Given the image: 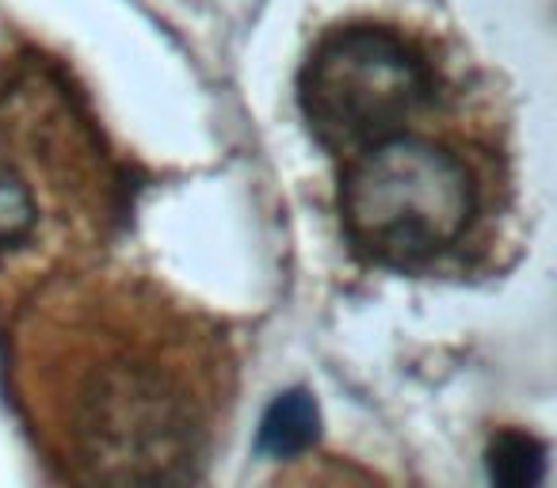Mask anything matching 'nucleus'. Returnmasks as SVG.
I'll return each mask as SVG.
<instances>
[{
	"mask_svg": "<svg viewBox=\"0 0 557 488\" xmlns=\"http://www.w3.org/2000/svg\"><path fill=\"white\" fill-rule=\"evenodd\" d=\"M12 386L85 488H199L233 351L222 325L119 264L58 275L12 310Z\"/></svg>",
	"mask_w": 557,
	"mask_h": 488,
	"instance_id": "f257e3e1",
	"label": "nucleus"
},
{
	"mask_svg": "<svg viewBox=\"0 0 557 488\" xmlns=\"http://www.w3.org/2000/svg\"><path fill=\"white\" fill-rule=\"evenodd\" d=\"M333 161L344 237L367 264L450 275L493 252L511 207L508 138L493 92L466 62Z\"/></svg>",
	"mask_w": 557,
	"mask_h": 488,
	"instance_id": "f03ea898",
	"label": "nucleus"
},
{
	"mask_svg": "<svg viewBox=\"0 0 557 488\" xmlns=\"http://www.w3.org/2000/svg\"><path fill=\"white\" fill-rule=\"evenodd\" d=\"M123 207L85 103L47 62H0V302L92 264Z\"/></svg>",
	"mask_w": 557,
	"mask_h": 488,
	"instance_id": "7ed1b4c3",
	"label": "nucleus"
},
{
	"mask_svg": "<svg viewBox=\"0 0 557 488\" xmlns=\"http://www.w3.org/2000/svg\"><path fill=\"white\" fill-rule=\"evenodd\" d=\"M318 401L306 389L278 393L260 420V450L268 458H302L318 442Z\"/></svg>",
	"mask_w": 557,
	"mask_h": 488,
	"instance_id": "20e7f679",
	"label": "nucleus"
},
{
	"mask_svg": "<svg viewBox=\"0 0 557 488\" xmlns=\"http://www.w3.org/2000/svg\"><path fill=\"white\" fill-rule=\"evenodd\" d=\"M546 447L531 431H500L488 447V485L493 488H542Z\"/></svg>",
	"mask_w": 557,
	"mask_h": 488,
	"instance_id": "39448f33",
	"label": "nucleus"
}]
</instances>
